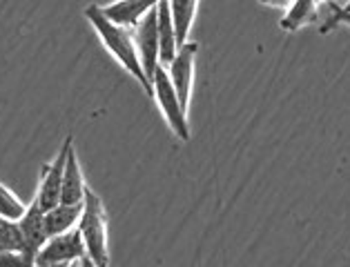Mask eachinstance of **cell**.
I'll use <instances>...</instances> for the list:
<instances>
[{"mask_svg":"<svg viewBox=\"0 0 350 267\" xmlns=\"http://www.w3.org/2000/svg\"><path fill=\"white\" fill-rule=\"evenodd\" d=\"M337 20H339V23H346L348 27H350V12L339 10V12H337Z\"/></svg>","mask_w":350,"mask_h":267,"instance_id":"cell-18","label":"cell"},{"mask_svg":"<svg viewBox=\"0 0 350 267\" xmlns=\"http://www.w3.org/2000/svg\"><path fill=\"white\" fill-rule=\"evenodd\" d=\"M196 47L194 42H183L178 47L176 56L172 58V63L167 67V74L172 79V85L181 98L183 107L187 109L190 105V94H192V79H194V58H196Z\"/></svg>","mask_w":350,"mask_h":267,"instance_id":"cell-8","label":"cell"},{"mask_svg":"<svg viewBox=\"0 0 350 267\" xmlns=\"http://www.w3.org/2000/svg\"><path fill=\"white\" fill-rule=\"evenodd\" d=\"M167 3H170V10H172V20H174V29H176L178 47H181L183 42H187V36H190V27L194 23L199 0H167Z\"/></svg>","mask_w":350,"mask_h":267,"instance_id":"cell-13","label":"cell"},{"mask_svg":"<svg viewBox=\"0 0 350 267\" xmlns=\"http://www.w3.org/2000/svg\"><path fill=\"white\" fill-rule=\"evenodd\" d=\"M152 85H154V94L152 96L157 98L161 111L167 120V125L172 127V132L183 141H190V127H187V109L183 107L181 98L172 85V79L165 72L163 65L157 67L154 79H152Z\"/></svg>","mask_w":350,"mask_h":267,"instance_id":"cell-4","label":"cell"},{"mask_svg":"<svg viewBox=\"0 0 350 267\" xmlns=\"http://www.w3.org/2000/svg\"><path fill=\"white\" fill-rule=\"evenodd\" d=\"M159 7V5H157ZM157 7L152 12H148L141 18V23L134 29V42L139 49V58L143 65V72L148 76V81L152 83L154 79L157 67L161 65V42H159V12ZM154 87V85H152Z\"/></svg>","mask_w":350,"mask_h":267,"instance_id":"cell-5","label":"cell"},{"mask_svg":"<svg viewBox=\"0 0 350 267\" xmlns=\"http://www.w3.org/2000/svg\"><path fill=\"white\" fill-rule=\"evenodd\" d=\"M74 145L72 136H67V141L63 145V150L58 152V156L49 163V165L42 167L40 171V183H38V194H36V203L40 205L42 212L52 210L54 205L61 203V189H63V174H65V163H67V154Z\"/></svg>","mask_w":350,"mask_h":267,"instance_id":"cell-6","label":"cell"},{"mask_svg":"<svg viewBox=\"0 0 350 267\" xmlns=\"http://www.w3.org/2000/svg\"><path fill=\"white\" fill-rule=\"evenodd\" d=\"M317 3H328V0H317Z\"/></svg>","mask_w":350,"mask_h":267,"instance_id":"cell-20","label":"cell"},{"mask_svg":"<svg viewBox=\"0 0 350 267\" xmlns=\"http://www.w3.org/2000/svg\"><path fill=\"white\" fill-rule=\"evenodd\" d=\"M72 263L94 265L88 254V247L83 243L79 227L63 231V234L49 236L47 243L36 254V261H33V265L38 267H56V265H72Z\"/></svg>","mask_w":350,"mask_h":267,"instance_id":"cell-3","label":"cell"},{"mask_svg":"<svg viewBox=\"0 0 350 267\" xmlns=\"http://www.w3.org/2000/svg\"><path fill=\"white\" fill-rule=\"evenodd\" d=\"M3 265H27V261L18 252H5V249H0V267Z\"/></svg>","mask_w":350,"mask_h":267,"instance_id":"cell-16","label":"cell"},{"mask_svg":"<svg viewBox=\"0 0 350 267\" xmlns=\"http://www.w3.org/2000/svg\"><path fill=\"white\" fill-rule=\"evenodd\" d=\"M85 192H88V185H85L83 171H81V163L76 158V150L74 145L67 154V163H65V174H63V189H61V203H83L85 201Z\"/></svg>","mask_w":350,"mask_h":267,"instance_id":"cell-10","label":"cell"},{"mask_svg":"<svg viewBox=\"0 0 350 267\" xmlns=\"http://www.w3.org/2000/svg\"><path fill=\"white\" fill-rule=\"evenodd\" d=\"M83 214V203H58L52 210L45 212V225H47V234L56 236L63 234V231H70L79 225V219Z\"/></svg>","mask_w":350,"mask_h":267,"instance_id":"cell-12","label":"cell"},{"mask_svg":"<svg viewBox=\"0 0 350 267\" xmlns=\"http://www.w3.org/2000/svg\"><path fill=\"white\" fill-rule=\"evenodd\" d=\"M344 12H350V0H348V5L344 7Z\"/></svg>","mask_w":350,"mask_h":267,"instance_id":"cell-19","label":"cell"},{"mask_svg":"<svg viewBox=\"0 0 350 267\" xmlns=\"http://www.w3.org/2000/svg\"><path fill=\"white\" fill-rule=\"evenodd\" d=\"M317 12V0H293V5L288 7L286 16L281 18V27L286 31H295L304 27L306 23H310Z\"/></svg>","mask_w":350,"mask_h":267,"instance_id":"cell-14","label":"cell"},{"mask_svg":"<svg viewBox=\"0 0 350 267\" xmlns=\"http://www.w3.org/2000/svg\"><path fill=\"white\" fill-rule=\"evenodd\" d=\"M79 231L83 243L88 247V254L94 265L107 267L109 265V247H107V216L100 198L88 187L83 201V214L79 219Z\"/></svg>","mask_w":350,"mask_h":267,"instance_id":"cell-2","label":"cell"},{"mask_svg":"<svg viewBox=\"0 0 350 267\" xmlns=\"http://www.w3.org/2000/svg\"><path fill=\"white\" fill-rule=\"evenodd\" d=\"M25 212H27V205H25L10 187H5L0 183V216L10 219V221H21Z\"/></svg>","mask_w":350,"mask_h":267,"instance_id":"cell-15","label":"cell"},{"mask_svg":"<svg viewBox=\"0 0 350 267\" xmlns=\"http://www.w3.org/2000/svg\"><path fill=\"white\" fill-rule=\"evenodd\" d=\"M161 0H114L103 7V12L109 20L123 27H136L148 12H152Z\"/></svg>","mask_w":350,"mask_h":267,"instance_id":"cell-9","label":"cell"},{"mask_svg":"<svg viewBox=\"0 0 350 267\" xmlns=\"http://www.w3.org/2000/svg\"><path fill=\"white\" fill-rule=\"evenodd\" d=\"M159 42H161V63L170 65L172 58L178 51V40H176V29L172 20V10H170L167 0H161L159 7Z\"/></svg>","mask_w":350,"mask_h":267,"instance_id":"cell-11","label":"cell"},{"mask_svg":"<svg viewBox=\"0 0 350 267\" xmlns=\"http://www.w3.org/2000/svg\"><path fill=\"white\" fill-rule=\"evenodd\" d=\"M85 18L92 23V27L96 29L100 40H103L105 49L118 60V63H121L123 70L130 76H134L145 92L154 94V87H152V83L148 81V76H145V72H143L134 36L127 31V27L116 25L114 20H109L103 12V7H98V5H90L88 10H85Z\"/></svg>","mask_w":350,"mask_h":267,"instance_id":"cell-1","label":"cell"},{"mask_svg":"<svg viewBox=\"0 0 350 267\" xmlns=\"http://www.w3.org/2000/svg\"><path fill=\"white\" fill-rule=\"evenodd\" d=\"M18 227L23 231V240H25V261L27 265H33L36 261V254L40 252V247L47 243V225H45V212L40 210V205L33 201L27 205V212L23 214V219L18 221Z\"/></svg>","mask_w":350,"mask_h":267,"instance_id":"cell-7","label":"cell"},{"mask_svg":"<svg viewBox=\"0 0 350 267\" xmlns=\"http://www.w3.org/2000/svg\"><path fill=\"white\" fill-rule=\"evenodd\" d=\"M263 5H272V7H290L293 5V0H259Z\"/></svg>","mask_w":350,"mask_h":267,"instance_id":"cell-17","label":"cell"}]
</instances>
